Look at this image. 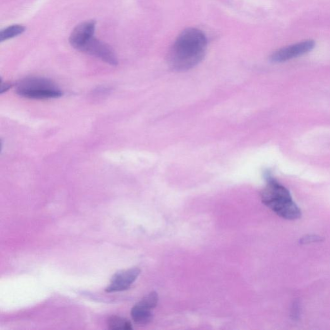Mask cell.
Listing matches in <instances>:
<instances>
[{"mask_svg": "<svg viewBox=\"0 0 330 330\" xmlns=\"http://www.w3.org/2000/svg\"><path fill=\"white\" fill-rule=\"evenodd\" d=\"M96 22L86 21L75 27L69 37V42L74 49L81 51L86 45L94 37Z\"/></svg>", "mask_w": 330, "mask_h": 330, "instance_id": "obj_6", "label": "cell"}, {"mask_svg": "<svg viewBox=\"0 0 330 330\" xmlns=\"http://www.w3.org/2000/svg\"><path fill=\"white\" fill-rule=\"evenodd\" d=\"M131 316L134 321L139 325H146L150 323L153 317L152 310L140 304L139 302L132 309Z\"/></svg>", "mask_w": 330, "mask_h": 330, "instance_id": "obj_8", "label": "cell"}, {"mask_svg": "<svg viewBox=\"0 0 330 330\" xmlns=\"http://www.w3.org/2000/svg\"><path fill=\"white\" fill-rule=\"evenodd\" d=\"M81 52L101 59L111 66H116L118 64V60L113 49L95 37L90 40L82 48Z\"/></svg>", "mask_w": 330, "mask_h": 330, "instance_id": "obj_5", "label": "cell"}, {"mask_svg": "<svg viewBox=\"0 0 330 330\" xmlns=\"http://www.w3.org/2000/svg\"><path fill=\"white\" fill-rule=\"evenodd\" d=\"M158 295H157L156 292H152L151 293L147 295L146 297H144L141 299V301L139 302V303L152 310L156 307L157 302H158Z\"/></svg>", "mask_w": 330, "mask_h": 330, "instance_id": "obj_11", "label": "cell"}, {"mask_svg": "<svg viewBox=\"0 0 330 330\" xmlns=\"http://www.w3.org/2000/svg\"><path fill=\"white\" fill-rule=\"evenodd\" d=\"M264 177L267 183L261 194L263 204L282 218L299 219L301 210L294 201L288 190L277 182L270 172H266Z\"/></svg>", "mask_w": 330, "mask_h": 330, "instance_id": "obj_2", "label": "cell"}, {"mask_svg": "<svg viewBox=\"0 0 330 330\" xmlns=\"http://www.w3.org/2000/svg\"><path fill=\"white\" fill-rule=\"evenodd\" d=\"M19 96L28 99L57 98L63 95L61 89L54 82L44 77H28L19 81L16 88Z\"/></svg>", "mask_w": 330, "mask_h": 330, "instance_id": "obj_3", "label": "cell"}, {"mask_svg": "<svg viewBox=\"0 0 330 330\" xmlns=\"http://www.w3.org/2000/svg\"><path fill=\"white\" fill-rule=\"evenodd\" d=\"M25 31H26V27L21 25H13L6 27L0 32V42H3L23 34Z\"/></svg>", "mask_w": 330, "mask_h": 330, "instance_id": "obj_9", "label": "cell"}, {"mask_svg": "<svg viewBox=\"0 0 330 330\" xmlns=\"http://www.w3.org/2000/svg\"><path fill=\"white\" fill-rule=\"evenodd\" d=\"M108 326L111 329H132V324L128 320L118 316H112L108 320Z\"/></svg>", "mask_w": 330, "mask_h": 330, "instance_id": "obj_10", "label": "cell"}, {"mask_svg": "<svg viewBox=\"0 0 330 330\" xmlns=\"http://www.w3.org/2000/svg\"><path fill=\"white\" fill-rule=\"evenodd\" d=\"M207 40L199 29L189 28L177 37L168 55L170 67L182 72L193 68L201 62L206 53Z\"/></svg>", "mask_w": 330, "mask_h": 330, "instance_id": "obj_1", "label": "cell"}, {"mask_svg": "<svg viewBox=\"0 0 330 330\" xmlns=\"http://www.w3.org/2000/svg\"><path fill=\"white\" fill-rule=\"evenodd\" d=\"M141 271L137 267L119 272L112 278L111 285L107 287L106 291L111 293L127 291L136 281Z\"/></svg>", "mask_w": 330, "mask_h": 330, "instance_id": "obj_7", "label": "cell"}, {"mask_svg": "<svg viewBox=\"0 0 330 330\" xmlns=\"http://www.w3.org/2000/svg\"><path fill=\"white\" fill-rule=\"evenodd\" d=\"M316 42L312 39L304 40L277 50L270 59L273 63H283L308 53L316 47Z\"/></svg>", "mask_w": 330, "mask_h": 330, "instance_id": "obj_4", "label": "cell"}]
</instances>
